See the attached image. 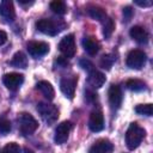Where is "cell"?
<instances>
[{
	"label": "cell",
	"mask_w": 153,
	"mask_h": 153,
	"mask_svg": "<svg viewBox=\"0 0 153 153\" xmlns=\"http://www.w3.org/2000/svg\"><path fill=\"white\" fill-rule=\"evenodd\" d=\"M109 96V104L112 109H118L122 104V92L120 86L117 85H111L108 92Z\"/></svg>",
	"instance_id": "12"
},
{
	"label": "cell",
	"mask_w": 153,
	"mask_h": 153,
	"mask_svg": "<svg viewBox=\"0 0 153 153\" xmlns=\"http://www.w3.org/2000/svg\"><path fill=\"white\" fill-rule=\"evenodd\" d=\"M11 122L6 118V117H0V134L1 135H6L11 131Z\"/></svg>",
	"instance_id": "25"
},
{
	"label": "cell",
	"mask_w": 153,
	"mask_h": 153,
	"mask_svg": "<svg viewBox=\"0 0 153 153\" xmlns=\"http://www.w3.org/2000/svg\"><path fill=\"white\" fill-rule=\"evenodd\" d=\"M126 86H127L130 91L139 92V91H142V90L146 87V84H145L142 80H140V79H129V80H127Z\"/></svg>",
	"instance_id": "22"
},
{
	"label": "cell",
	"mask_w": 153,
	"mask_h": 153,
	"mask_svg": "<svg viewBox=\"0 0 153 153\" xmlns=\"http://www.w3.org/2000/svg\"><path fill=\"white\" fill-rule=\"evenodd\" d=\"M135 112L139 115H145V116H152L153 114V106L152 104H140L135 108Z\"/></svg>",
	"instance_id": "24"
},
{
	"label": "cell",
	"mask_w": 153,
	"mask_h": 153,
	"mask_svg": "<svg viewBox=\"0 0 153 153\" xmlns=\"http://www.w3.org/2000/svg\"><path fill=\"white\" fill-rule=\"evenodd\" d=\"M147 56L142 50H131L127 56V66L131 69H140L146 63Z\"/></svg>",
	"instance_id": "5"
},
{
	"label": "cell",
	"mask_w": 153,
	"mask_h": 153,
	"mask_svg": "<svg viewBox=\"0 0 153 153\" xmlns=\"http://www.w3.org/2000/svg\"><path fill=\"white\" fill-rule=\"evenodd\" d=\"M88 128L94 133L100 131L104 128V116L100 111L96 110L91 112L88 118Z\"/></svg>",
	"instance_id": "11"
},
{
	"label": "cell",
	"mask_w": 153,
	"mask_h": 153,
	"mask_svg": "<svg viewBox=\"0 0 153 153\" xmlns=\"http://www.w3.org/2000/svg\"><path fill=\"white\" fill-rule=\"evenodd\" d=\"M90 86H92L93 88H99L103 86V84L105 82V75L96 69H92L88 74V79H87Z\"/></svg>",
	"instance_id": "17"
},
{
	"label": "cell",
	"mask_w": 153,
	"mask_h": 153,
	"mask_svg": "<svg viewBox=\"0 0 153 153\" xmlns=\"http://www.w3.org/2000/svg\"><path fill=\"white\" fill-rule=\"evenodd\" d=\"M71 129H72V123L69 121H65L62 123H60L55 130V136H54V140L57 145H61V143H65L67 140H68V136H69V133H71Z\"/></svg>",
	"instance_id": "8"
},
{
	"label": "cell",
	"mask_w": 153,
	"mask_h": 153,
	"mask_svg": "<svg viewBox=\"0 0 153 153\" xmlns=\"http://www.w3.org/2000/svg\"><path fill=\"white\" fill-rule=\"evenodd\" d=\"M7 41V33L2 30H0V45H2L4 43H6Z\"/></svg>",
	"instance_id": "31"
},
{
	"label": "cell",
	"mask_w": 153,
	"mask_h": 153,
	"mask_svg": "<svg viewBox=\"0 0 153 153\" xmlns=\"http://www.w3.org/2000/svg\"><path fill=\"white\" fill-rule=\"evenodd\" d=\"M11 65L14 66V67H18V68H25L27 66V57L24 53L22 51H18L13 55L12 57V61H11Z\"/></svg>",
	"instance_id": "20"
},
{
	"label": "cell",
	"mask_w": 153,
	"mask_h": 153,
	"mask_svg": "<svg viewBox=\"0 0 153 153\" xmlns=\"http://www.w3.org/2000/svg\"><path fill=\"white\" fill-rule=\"evenodd\" d=\"M27 51L31 56L39 57V56L45 55L49 51V44L45 42H36V41L29 42L27 43Z\"/></svg>",
	"instance_id": "10"
},
{
	"label": "cell",
	"mask_w": 153,
	"mask_h": 153,
	"mask_svg": "<svg viewBox=\"0 0 153 153\" xmlns=\"http://www.w3.org/2000/svg\"><path fill=\"white\" fill-rule=\"evenodd\" d=\"M114 149V145L105 139H100L96 141L88 149V153H111Z\"/></svg>",
	"instance_id": "13"
},
{
	"label": "cell",
	"mask_w": 153,
	"mask_h": 153,
	"mask_svg": "<svg viewBox=\"0 0 153 153\" xmlns=\"http://www.w3.org/2000/svg\"><path fill=\"white\" fill-rule=\"evenodd\" d=\"M36 88L48 99V100H51L54 99V96H55V91H54V87L51 86L50 82L45 81V80H41L37 82L36 85Z\"/></svg>",
	"instance_id": "18"
},
{
	"label": "cell",
	"mask_w": 153,
	"mask_h": 153,
	"mask_svg": "<svg viewBox=\"0 0 153 153\" xmlns=\"http://www.w3.org/2000/svg\"><path fill=\"white\" fill-rule=\"evenodd\" d=\"M0 153H20V147L16 142H10L0 151Z\"/></svg>",
	"instance_id": "27"
},
{
	"label": "cell",
	"mask_w": 153,
	"mask_h": 153,
	"mask_svg": "<svg viewBox=\"0 0 153 153\" xmlns=\"http://www.w3.org/2000/svg\"><path fill=\"white\" fill-rule=\"evenodd\" d=\"M24 153H33L31 149H29V148H25V151H24Z\"/></svg>",
	"instance_id": "33"
},
{
	"label": "cell",
	"mask_w": 153,
	"mask_h": 153,
	"mask_svg": "<svg viewBox=\"0 0 153 153\" xmlns=\"http://www.w3.org/2000/svg\"><path fill=\"white\" fill-rule=\"evenodd\" d=\"M18 123H19V129L22 134L24 135H31L38 128V122L36 121V118L31 114H27V112L19 114Z\"/></svg>",
	"instance_id": "3"
},
{
	"label": "cell",
	"mask_w": 153,
	"mask_h": 153,
	"mask_svg": "<svg viewBox=\"0 0 153 153\" xmlns=\"http://www.w3.org/2000/svg\"><path fill=\"white\" fill-rule=\"evenodd\" d=\"M50 10L54 13L60 14V16H63L65 13H67V6L61 0H54V1H51L50 2Z\"/></svg>",
	"instance_id": "21"
},
{
	"label": "cell",
	"mask_w": 153,
	"mask_h": 153,
	"mask_svg": "<svg viewBox=\"0 0 153 153\" xmlns=\"http://www.w3.org/2000/svg\"><path fill=\"white\" fill-rule=\"evenodd\" d=\"M82 47H84V49H85V51L88 54V55H96L97 53H98V50H99V42L94 38V37H92V36H87V37H85L84 39H82Z\"/></svg>",
	"instance_id": "16"
},
{
	"label": "cell",
	"mask_w": 153,
	"mask_h": 153,
	"mask_svg": "<svg viewBox=\"0 0 153 153\" xmlns=\"http://www.w3.org/2000/svg\"><path fill=\"white\" fill-rule=\"evenodd\" d=\"M146 135V131L143 128H141L140 126H137L136 123H131L126 133V143L127 147L133 151L135 148L139 147V145L141 143V141L143 140Z\"/></svg>",
	"instance_id": "1"
},
{
	"label": "cell",
	"mask_w": 153,
	"mask_h": 153,
	"mask_svg": "<svg viewBox=\"0 0 153 153\" xmlns=\"http://www.w3.org/2000/svg\"><path fill=\"white\" fill-rule=\"evenodd\" d=\"M80 65H81V67H82L84 69H87V71H90V72L93 69L92 63H91L90 61H87V60H80Z\"/></svg>",
	"instance_id": "29"
},
{
	"label": "cell",
	"mask_w": 153,
	"mask_h": 153,
	"mask_svg": "<svg viewBox=\"0 0 153 153\" xmlns=\"http://www.w3.org/2000/svg\"><path fill=\"white\" fill-rule=\"evenodd\" d=\"M88 14L93 19H97L98 22H104L108 18L105 11L102 7H99V6H90L88 7Z\"/></svg>",
	"instance_id": "19"
},
{
	"label": "cell",
	"mask_w": 153,
	"mask_h": 153,
	"mask_svg": "<svg viewBox=\"0 0 153 153\" xmlns=\"http://www.w3.org/2000/svg\"><path fill=\"white\" fill-rule=\"evenodd\" d=\"M103 23H104V26H103V35H104L105 38H109V37L112 35V32H114L115 23H114V20H112L111 18H109V17H108Z\"/></svg>",
	"instance_id": "23"
},
{
	"label": "cell",
	"mask_w": 153,
	"mask_h": 153,
	"mask_svg": "<svg viewBox=\"0 0 153 153\" xmlns=\"http://www.w3.org/2000/svg\"><path fill=\"white\" fill-rule=\"evenodd\" d=\"M133 14H134V11L131 10V7L127 6V7L123 8V16H124V19H126L127 22L130 20V18L133 17Z\"/></svg>",
	"instance_id": "28"
},
{
	"label": "cell",
	"mask_w": 153,
	"mask_h": 153,
	"mask_svg": "<svg viewBox=\"0 0 153 153\" xmlns=\"http://www.w3.org/2000/svg\"><path fill=\"white\" fill-rule=\"evenodd\" d=\"M129 35H130V37L134 41H136L137 43H141V44L142 43H147V41H148V33H147V31L142 26H139V25L133 26L130 29V31H129Z\"/></svg>",
	"instance_id": "15"
},
{
	"label": "cell",
	"mask_w": 153,
	"mask_h": 153,
	"mask_svg": "<svg viewBox=\"0 0 153 153\" xmlns=\"http://www.w3.org/2000/svg\"><path fill=\"white\" fill-rule=\"evenodd\" d=\"M66 24L65 22L62 20H54V19H39L37 23H36V27L45 33V35H49V36H55L57 35L60 31H62L65 29Z\"/></svg>",
	"instance_id": "2"
},
{
	"label": "cell",
	"mask_w": 153,
	"mask_h": 153,
	"mask_svg": "<svg viewBox=\"0 0 153 153\" xmlns=\"http://www.w3.org/2000/svg\"><path fill=\"white\" fill-rule=\"evenodd\" d=\"M2 81L5 84V86L11 90V91H16L19 88V86L23 84L24 81V75L19 74V73H7L4 75Z\"/></svg>",
	"instance_id": "9"
},
{
	"label": "cell",
	"mask_w": 153,
	"mask_h": 153,
	"mask_svg": "<svg viewBox=\"0 0 153 153\" xmlns=\"http://www.w3.org/2000/svg\"><path fill=\"white\" fill-rule=\"evenodd\" d=\"M136 5H139V6H141V7H151L152 6V1L151 0H135L134 1Z\"/></svg>",
	"instance_id": "30"
},
{
	"label": "cell",
	"mask_w": 153,
	"mask_h": 153,
	"mask_svg": "<svg viewBox=\"0 0 153 153\" xmlns=\"http://www.w3.org/2000/svg\"><path fill=\"white\" fill-rule=\"evenodd\" d=\"M0 16L8 22L16 18V11L13 7V2L11 0H2L0 2Z\"/></svg>",
	"instance_id": "14"
},
{
	"label": "cell",
	"mask_w": 153,
	"mask_h": 153,
	"mask_svg": "<svg viewBox=\"0 0 153 153\" xmlns=\"http://www.w3.org/2000/svg\"><path fill=\"white\" fill-rule=\"evenodd\" d=\"M76 82H78V76H75V75L65 76V78L61 79V81H60V88H61L62 93H63L67 98L73 99L74 93H75Z\"/></svg>",
	"instance_id": "7"
},
{
	"label": "cell",
	"mask_w": 153,
	"mask_h": 153,
	"mask_svg": "<svg viewBox=\"0 0 153 153\" xmlns=\"http://www.w3.org/2000/svg\"><path fill=\"white\" fill-rule=\"evenodd\" d=\"M59 50L63 54L66 59L73 57L75 54V39L73 35H67L65 36L60 43H59Z\"/></svg>",
	"instance_id": "6"
},
{
	"label": "cell",
	"mask_w": 153,
	"mask_h": 153,
	"mask_svg": "<svg viewBox=\"0 0 153 153\" xmlns=\"http://www.w3.org/2000/svg\"><path fill=\"white\" fill-rule=\"evenodd\" d=\"M37 111L43 118V121L47 122L48 124L54 123L59 118V110L54 104L41 102L37 104Z\"/></svg>",
	"instance_id": "4"
},
{
	"label": "cell",
	"mask_w": 153,
	"mask_h": 153,
	"mask_svg": "<svg viewBox=\"0 0 153 153\" xmlns=\"http://www.w3.org/2000/svg\"><path fill=\"white\" fill-rule=\"evenodd\" d=\"M114 61H115V56H114V55H110V54L104 55V56H102V59H100V66H102V68L109 69V68L112 66Z\"/></svg>",
	"instance_id": "26"
},
{
	"label": "cell",
	"mask_w": 153,
	"mask_h": 153,
	"mask_svg": "<svg viewBox=\"0 0 153 153\" xmlns=\"http://www.w3.org/2000/svg\"><path fill=\"white\" fill-rule=\"evenodd\" d=\"M86 98L88 99V100H96L97 99V94L96 93H93V92H91V91H86Z\"/></svg>",
	"instance_id": "32"
}]
</instances>
